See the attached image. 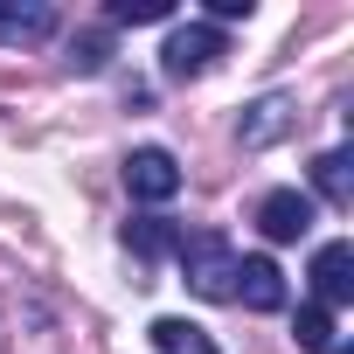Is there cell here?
I'll list each match as a JSON object with an SVG mask.
<instances>
[{
    "instance_id": "obj_1",
    "label": "cell",
    "mask_w": 354,
    "mask_h": 354,
    "mask_svg": "<svg viewBox=\"0 0 354 354\" xmlns=\"http://www.w3.org/2000/svg\"><path fill=\"white\" fill-rule=\"evenodd\" d=\"M181 278H188V292L195 299H209V306H230L236 299V250H230V236L223 230H195V236H181Z\"/></svg>"
},
{
    "instance_id": "obj_2",
    "label": "cell",
    "mask_w": 354,
    "mask_h": 354,
    "mask_svg": "<svg viewBox=\"0 0 354 354\" xmlns=\"http://www.w3.org/2000/svg\"><path fill=\"white\" fill-rule=\"evenodd\" d=\"M216 56H230V35L216 21H188V28H174L160 42V77L167 84H195V77L216 70Z\"/></svg>"
},
{
    "instance_id": "obj_3",
    "label": "cell",
    "mask_w": 354,
    "mask_h": 354,
    "mask_svg": "<svg viewBox=\"0 0 354 354\" xmlns=\"http://www.w3.org/2000/svg\"><path fill=\"white\" fill-rule=\"evenodd\" d=\"M125 195L132 202H174V195H181V160H174L167 146H132L125 153Z\"/></svg>"
},
{
    "instance_id": "obj_4",
    "label": "cell",
    "mask_w": 354,
    "mask_h": 354,
    "mask_svg": "<svg viewBox=\"0 0 354 354\" xmlns=\"http://www.w3.org/2000/svg\"><path fill=\"white\" fill-rule=\"evenodd\" d=\"M292 125H299V104H292L285 91H271V97L243 104V118H236V139H243V153H264V146H278Z\"/></svg>"
},
{
    "instance_id": "obj_5",
    "label": "cell",
    "mask_w": 354,
    "mask_h": 354,
    "mask_svg": "<svg viewBox=\"0 0 354 354\" xmlns=\"http://www.w3.org/2000/svg\"><path fill=\"white\" fill-rule=\"evenodd\" d=\"M257 230H264V243H299V236L313 230V195L271 188V195L257 202Z\"/></svg>"
},
{
    "instance_id": "obj_6",
    "label": "cell",
    "mask_w": 354,
    "mask_h": 354,
    "mask_svg": "<svg viewBox=\"0 0 354 354\" xmlns=\"http://www.w3.org/2000/svg\"><path fill=\"white\" fill-rule=\"evenodd\" d=\"M306 278H313V306H326V313L347 306L354 299V243H319Z\"/></svg>"
},
{
    "instance_id": "obj_7",
    "label": "cell",
    "mask_w": 354,
    "mask_h": 354,
    "mask_svg": "<svg viewBox=\"0 0 354 354\" xmlns=\"http://www.w3.org/2000/svg\"><path fill=\"white\" fill-rule=\"evenodd\" d=\"M56 8L49 0H0V49H35L56 35Z\"/></svg>"
},
{
    "instance_id": "obj_8",
    "label": "cell",
    "mask_w": 354,
    "mask_h": 354,
    "mask_svg": "<svg viewBox=\"0 0 354 354\" xmlns=\"http://www.w3.org/2000/svg\"><path fill=\"white\" fill-rule=\"evenodd\" d=\"M236 299L250 313H278L285 306V271L271 257H236Z\"/></svg>"
},
{
    "instance_id": "obj_9",
    "label": "cell",
    "mask_w": 354,
    "mask_h": 354,
    "mask_svg": "<svg viewBox=\"0 0 354 354\" xmlns=\"http://www.w3.org/2000/svg\"><path fill=\"white\" fill-rule=\"evenodd\" d=\"M313 195L333 202V209H354V153L347 146H326L313 160Z\"/></svg>"
},
{
    "instance_id": "obj_10",
    "label": "cell",
    "mask_w": 354,
    "mask_h": 354,
    "mask_svg": "<svg viewBox=\"0 0 354 354\" xmlns=\"http://www.w3.org/2000/svg\"><path fill=\"white\" fill-rule=\"evenodd\" d=\"M181 236H188V230L167 223V216H132V223H125V250L146 257V264H153V257H174V250H181Z\"/></svg>"
},
{
    "instance_id": "obj_11",
    "label": "cell",
    "mask_w": 354,
    "mask_h": 354,
    "mask_svg": "<svg viewBox=\"0 0 354 354\" xmlns=\"http://www.w3.org/2000/svg\"><path fill=\"white\" fill-rule=\"evenodd\" d=\"M146 333H153V347H160V354H216V347H209V333H202L195 319H174V313H167V319H153Z\"/></svg>"
},
{
    "instance_id": "obj_12",
    "label": "cell",
    "mask_w": 354,
    "mask_h": 354,
    "mask_svg": "<svg viewBox=\"0 0 354 354\" xmlns=\"http://www.w3.org/2000/svg\"><path fill=\"white\" fill-rule=\"evenodd\" d=\"M292 340H299L306 354H333V347H340V326H333V313H326V306H299Z\"/></svg>"
},
{
    "instance_id": "obj_13",
    "label": "cell",
    "mask_w": 354,
    "mask_h": 354,
    "mask_svg": "<svg viewBox=\"0 0 354 354\" xmlns=\"http://www.w3.org/2000/svg\"><path fill=\"white\" fill-rule=\"evenodd\" d=\"M77 77H97L104 63H111V28H84L77 42H70V56H63Z\"/></svg>"
},
{
    "instance_id": "obj_14",
    "label": "cell",
    "mask_w": 354,
    "mask_h": 354,
    "mask_svg": "<svg viewBox=\"0 0 354 354\" xmlns=\"http://www.w3.org/2000/svg\"><path fill=\"white\" fill-rule=\"evenodd\" d=\"M139 28V21H174V0H111V28Z\"/></svg>"
},
{
    "instance_id": "obj_15",
    "label": "cell",
    "mask_w": 354,
    "mask_h": 354,
    "mask_svg": "<svg viewBox=\"0 0 354 354\" xmlns=\"http://www.w3.org/2000/svg\"><path fill=\"white\" fill-rule=\"evenodd\" d=\"M333 354H347V347H333Z\"/></svg>"
}]
</instances>
